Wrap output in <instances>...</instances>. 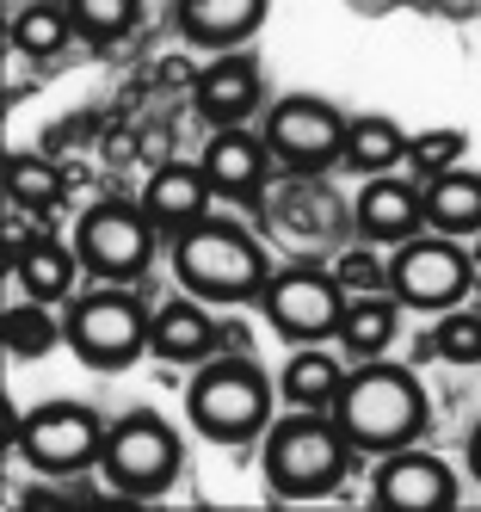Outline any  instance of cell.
I'll use <instances>...</instances> for the list:
<instances>
[{
    "mask_svg": "<svg viewBox=\"0 0 481 512\" xmlns=\"http://www.w3.org/2000/svg\"><path fill=\"white\" fill-rule=\"evenodd\" d=\"M352 438L327 408H296L284 420L266 426L259 438V469H266V488L284 500H321L346 482L352 469Z\"/></svg>",
    "mask_w": 481,
    "mask_h": 512,
    "instance_id": "obj_1",
    "label": "cell"
},
{
    "mask_svg": "<svg viewBox=\"0 0 481 512\" xmlns=\"http://www.w3.org/2000/svg\"><path fill=\"white\" fill-rule=\"evenodd\" d=\"M333 420L346 426V438L358 451H401L426 432V395H420V377L401 371V364H377L364 358L358 371L346 377L340 401H333Z\"/></svg>",
    "mask_w": 481,
    "mask_h": 512,
    "instance_id": "obj_2",
    "label": "cell"
},
{
    "mask_svg": "<svg viewBox=\"0 0 481 512\" xmlns=\"http://www.w3.org/2000/svg\"><path fill=\"white\" fill-rule=\"evenodd\" d=\"M173 272L204 303H259V290L272 278L266 247L229 216H204L185 235H173Z\"/></svg>",
    "mask_w": 481,
    "mask_h": 512,
    "instance_id": "obj_3",
    "label": "cell"
},
{
    "mask_svg": "<svg viewBox=\"0 0 481 512\" xmlns=\"http://www.w3.org/2000/svg\"><path fill=\"white\" fill-rule=\"evenodd\" d=\"M185 414L210 445H253L272 426V377L253 358H204L192 395H185Z\"/></svg>",
    "mask_w": 481,
    "mask_h": 512,
    "instance_id": "obj_4",
    "label": "cell"
},
{
    "mask_svg": "<svg viewBox=\"0 0 481 512\" xmlns=\"http://www.w3.org/2000/svg\"><path fill=\"white\" fill-rule=\"evenodd\" d=\"M62 327H68V352L81 364H93V371H124V364H136V352H148L155 315L142 309V297L130 284H105V290L74 297Z\"/></svg>",
    "mask_w": 481,
    "mask_h": 512,
    "instance_id": "obj_5",
    "label": "cell"
},
{
    "mask_svg": "<svg viewBox=\"0 0 481 512\" xmlns=\"http://www.w3.org/2000/svg\"><path fill=\"white\" fill-rule=\"evenodd\" d=\"M105 420L87 401H37L31 414L13 420V451L37 475H81L105 457Z\"/></svg>",
    "mask_w": 481,
    "mask_h": 512,
    "instance_id": "obj_6",
    "label": "cell"
},
{
    "mask_svg": "<svg viewBox=\"0 0 481 512\" xmlns=\"http://www.w3.org/2000/svg\"><path fill=\"white\" fill-rule=\"evenodd\" d=\"M99 469H105V482L118 488V494H130V500H155V494L173 488V475H179V432H173L161 414L136 408V414H124L118 426L105 432V457H99Z\"/></svg>",
    "mask_w": 481,
    "mask_h": 512,
    "instance_id": "obj_7",
    "label": "cell"
},
{
    "mask_svg": "<svg viewBox=\"0 0 481 512\" xmlns=\"http://www.w3.org/2000/svg\"><path fill=\"white\" fill-rule=\"evenodd\" d=\"M155 223H148L142 204H124V198H105L93 204L81 223H74V253H81V266L105 284H136L155 260Z\"/></svg>",
    "mask_w": 481,
    "mask_h": 512,
    "instance_id": "obj_8",
    "label": "cell"
},
{
    "mask_svg": "<svg viewBox=\"0 0 481 512\" xmlns=\"http://www.w3.org/2000/svg\"><path fill=\"white\" fill-rule=\"evenodd\" d=\"M469 278H475V260L457 247V235H438V229L432 235L420 229L414 241H401L389 253V297L407 309H432V315L457 309Z\"/></svg>",
    "mask_w": 481,
    "mask_h": 512,
    "instance_id": "obj_9",
    "label": "cell"
},
{
    "mask_svg": "<svg viewBox=\"0 0 481 512\" xmlns=\"http://www.w3.org/2000/svg\"><path fill=\"white\" fill-rule=\"evenodd\" d=\"M259 315L272 321L278 340H296V346H315L327 340L346 315V284L321 272V266H278L259 290Z\"/></svg>",
    "mask_w": 481,
    "mask_h": 512,
    "instance_id": "obj_10",
    "label": "cell"
},
{
    "mask_svg": "<svg viewBox=\"0 0 481 512\" xmlns=\"http://www.w3.org/2000/svg\"><path fill=\"white\" fill-rule=\"evenodd\" d=\"M259 136H266V149H272L278 167L321 173V167L340 161V149H346V112L333 99H321V93H284L266 112V130H259Z\"/></svg>",
    "mask_w": 481,
    "mask_h": 512,
    "instance_id": "obj_11",
    "label": "cell"
},
{
    "mask_svg": "<svg viewBox=\"0 0 481 512\" xmlns=\"http://www.w3.org/2000/svg\"><path fill=\"white\" fill-rule=\"evenodd\" d=\"M198 167H204V179H210V192H216V198L253 204L259 192H266L272 149H266V136H253L247 124H229V130H210Z\"/></svg>",
    "mask_w": 481,
    "mask_h": 512,
    "instance_id": "obj_12",
    "label": "cell"
},
{
    "mask_svg": "<svg viewBox=\"0 0 481 512\" xmlns=\"http://www.w3.org/2000/svg\"><path fill=\"white\" fill-rule=\"evenodd\" d=\"M192 105L210 130H229V124H247L259 105H266V75H259V62L241 56V50H216V62L198 75L192 87Z\"/></svg>",
    "mask_w": 481,
    "mask_h": 512,
    "instance_id": "obj_13",
    "label": "cell"
},
{
    "mask_svg": "<svg viewBox=\"0 0 481 512\" xmlns=\"http://www.w3.org/2000/svg\"><path fill=\"white\" fill-rule=\"evenodd\" d=\"M377 506H395V512H432V506H451L457 500V475L444 469L432 451H414L401 445L377 463V482H370Z\"/></svg>",
    "mask_w": 481,
    "mask_h": 512,
    "instance_id": "obj_14",
    "label": "cell"
},
{
    "mask_svg": "<svg viewBox=\"0 0 481 512\" xmlns=\"http://www.w3.org/2000/svg\"><path fill=\"white\" fill-rule=\"evenodd\" d=\"M352 216H358V235H364L370 247H401V241H414V235L426 229V198H420L414 179L377 173V179H364Z\"/></svg>",
    "mask_w": 481,
    "mask_h": 512,
    "instance_id": "obj_15",
    "label": "cell"
},
{
    "mask_svg": "<svg viewBox=\"0 0 481 512\" xmlns=\"http://www.w3.org/2000/svg\"><path fill=\"white\" fill-rule=\"evenodd\" d=\"M210 179L204 167H185V161H167L155 167V179H148V192H142V210H148V223H155L161 235H185L192 223H204L210 216Z\"/></svg>",
    "mask_w": 481,
    "mask_h": 512,
    "instance_id": "obj_16",
    "label": "cell"
},
{
    "mask_svg": "<svg viewBox=\"0 0 481 512\" xmlns=\"http://www.w3.org/2000/svg\"><path fill=\"white\" fill-rule=\"evenodd\" d=\"M216 346H222V327L204 309V297L185 290L179 303L155 309V334H148V352H155V358H167V364H204V358H216Z\"/></svg>",
    "mask_w": 481,
    "mask_h": 512,
    "instance_id": "obj_17",
    "label": "cell"
},
{
    "mask_svg": "<svg viewBox=\"0 0 481 512\" xmlns=\"http://www.w3.org/2000/svg\"><path fill=\"white\" fill-rule=\"evenodd\" d=\"M173 19L198 50H241L266 25V0H179Z\"/></svg>",
    "mask_w": 481,
    "mask_h": 512,
    "instance_id": "obj_18",
    "label": "cell"
},
{
    "mask_svg": "<svg viewBox=\"0 0 481 512\" xmlns=\"http://www.w3.org/2000/svg\"><path fill=\"white\" fill-rule=\"evenodd\" d=\"M74 272H81V253L62 247L56 235H25L13 247V278H19L25 297H37V303H62L74 290Z\"/></svg>",
    "mask_w": 481,
    "mask_h": 512,
    "instance_id": "obj_19",
    "label": "cell"
},
{
    "mask_svg": "<svg viewBox=\"0 0 481 512\" xmlns=\"http://www.w3.org/2000/svg\"><path fill=\"white\" fill-rule=\"evenodd\" d=\"M420 198H426V229H438V235H481V173L444 167V173H432L420 186Z\"/></svg>",
    "mask_w": 481,
    "mask_h": 512,
    "instance_id": "obj_20",
    "label": "cell"
},
{
    "mask_svg": "<svg viewBox=\"0 0 481 512\" xmlns=\"http://www.w3.org/2000/svg\"><path fill=\"white\" fill-rule=\"evenodd\" d=\"M340 167L364 173V179H377V173H395L407 167V130L383 112H370V118H346V149H340Z\"/></svg>",
    "mask_w": 481,
    "mask_h": 512,
    "instance_id": "obj_21",
    "label": "cell"
},
{
    "mask_svg": "<svg viewBox=\"0 0 481 512\" xmlns=\"http://www.w3.org/2000/svg\"><path fill=\"white\" fill-rule=\"evenodd\" d=\"M333 340H340L352 358H383L389 340H395V297H383V290H358V297H346V315H340V327H333Z\"/></svg>",
    "mask_w": 481,
    "mask_h": 512,
    "instance_id": "obj_22",
    "label": "cell"
},
{
    "mask_svg": "<svg viewBox=\"0 0 481 512\" xmlns=\"http://www.w3.org/2000/svg\"><path fill=\"white\" fill-rule=\"evenodd\" d=\"M278 389H284L290 408H327L333 414V401H340V389H346V364H333V352H321V346H303L284 364Z\"/></svg>",
    "mask_w": 481,
    "mask_h": 512,
    "instance_id": "obj_23",
    "label": "cell"
},
{
    "mask_svg": "<svg viewBox=\"0 0 481 512\" xmlns=\"http://www.w3.org/2000/svg\"><path fill=\"white\" fill-rule=\"evenodd\" d=\"M81 31H74V13L56 7V0H31V7L13 19V50L31 56V62H44V56H62Z\"/></svg>",
    "mask_w": 481,
    "mask_h": 512,
    "instance_id": "obj_24",
    "label": "cell"
},
{
    "mask_svg": "<svg viewBox=\"0 0 481 512\" xmlns=\"http://www.w3.org/2000/svg\"><path fill=\"white\" fill-rule=\"evenodd\" d=\"M0 340H7L13 358H44L56 340H68V327L50 315V303L25 297V303H13L7 315H0Z\"/></svg>",
    "mask_w": 481,
    "mask_h": 512,
    "instance_id": "obj_25",
    "label": "cell"
},
{
    "mask_svg": "<svg viewBox=\"0 0 481 512\" xmlns=\"http://www.w3.org/2000/svg\"><path fill=\"white\" fill-rule=\"evenodd\" d=\"M7 204L31 210V216L56 210L62 204V173L44 155H7Z\"/></svg>",
    "mask_w": 481,
    "mask_h": 512,
    "instance_id": "obj_26",
    "label": "cell"
},
{
    "mask_svg": "<svg viewBox=\"0 0 481 512\" xmlns=\"http://www.w3.org/2000/svg\"><path fill=\"white\" fill-rule=\"evenodd\" d=\"M68 13L87 44H118V38H130L142 0H68Z\"/></svg>",
    "mask_w": 481,
    "mask_h": 512,
    "instance_id": "obj_27",
    "label": "cell"
},
{
    "mask_svg": "<svg viewBox=\"0 0 481 512\" xmlns=\"http://www.w3.org/2000/svg\"><path fill=\"white\" fill-rule=\"evenodd\" d=\"M426 352H438L444 364H481V315L444 309L438 327H432V340H426Z\"/></svg>",
    "mask_w": 481,
    "mask_h": 512,
    "instance_id": "obj_28",
    "label": "cell"
},
{
    "mask_svg": "<svg viewBox=\"0 0 481 512\" xmlns=\"http://www.w3.org/2000/svg\"><path fill=\"white\" fill-rule=\"evenodd\" d=\"M463 155H469V136L463 130H420V136H407V167H414L420 179L457 167Z\"/></svg>",
    "mask_w": 481,
    "mask_h": 512,
    "instance_id": "obj_29",
    "label": "cell"
},
{
    "mask_svg": "<svg viewBox=\"0 0 481 512\" xmlns=\"http://www.w3.org/2000/svg\"><path fill=\"white\" fill-rule=\"evenodd\" d=\"M333 278L346 284V297H358V290H383L389 284V266L377 260V253H346V260L333 266Z\"/></svg>",
    "mask_w": 481,
    "mask_h": 512,
    "instance_id": "obj_30",
    "label": "cell"
},
{
    "mask_svg": "<svg viewBox=\"0 0 481 512\" xmlns=\"http://www.w3.org/2000/svg\"><path fill=\"white\" fill-rule=\"evenodd\" d=\"M426 13H438V19H469V13H481V0H426Z\"/></svg>",
    "mask_w": 481,
    "mask_h": 512,
    "instance_id": "obj_31",
    "label": "cell"
},
{
    "mask_svg": "<svg viewBox=\"0 0 481 512\" xmlns=\"http://www.w3.org/2000/svg\"><path fill=\"white\" fill-rule=\"evenodd\" d=\"M346 7H352V13H370V19H377V13H395V7H407V0H346Z\"/></svg>",
    "mask_w": 481,
    "mask_h": 512,
    "instance_id": "obj_32",
    "label": "cell"
},
{
    "mask_svg": "<svg viewBox=\"0 0 481 512\" xmlns=\"http://www.w3.org/2000/svg\"><path fill=\"white\" fill-rule=\"evenodd\" d=\"M463 457H469V475H475V482H481V426L469 432V445H463Z\"/></svg>",
    "mask_w": 481,
    "mask_h": 512,
    "instance_id": "obj_33",
    "label": "cell"
},
{
    "mask_svg": "<svg viewBox=\"0 0 481 512\" xmlns=\"http://www.w3.org/2000/svg\"><path fill=\"white\" fill-rule=\"evenodd\" d=\"M475 266H481V235H475Z\"/></svg>",
    "mask_w": 481,
    "mask_h": 512,
    "instance_id": "obj_34",
    "label": "cell"
},
{
    "mask_svg": "<svg viewBox=\"0 0 481 512\" xmlns=\"http://www.w3.org/2000/svg\"><path fill=\"white\" fill-rule=\"evenodd\" d=\"M56 7H68V0H56Z\"/></svg>",
    "mask_w": 481,
    "mask_h": 512,
    "instance_id": "obj_35",
    "label": "cell"
}]
</instances>
